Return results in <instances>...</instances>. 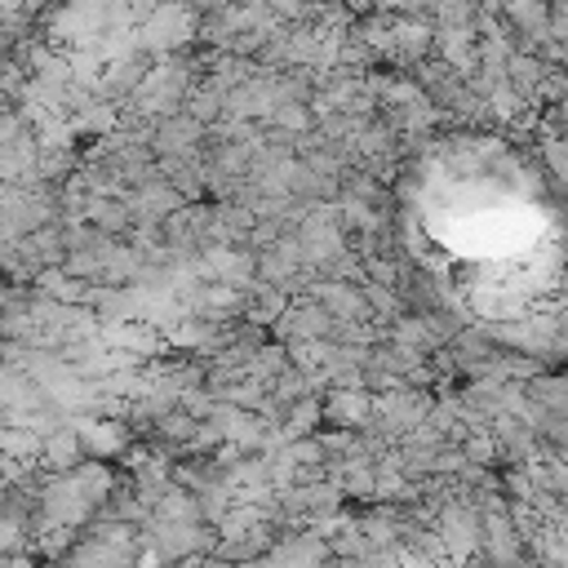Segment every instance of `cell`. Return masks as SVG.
Here are the masks:
<instances>
[{"label":"cell","instance_id":"1","mask_svg":"<svg viewBox=\"0 0 568 568\" xmlns=\"http://www.w3.org/2000/svg\"><path fill=\"white\" fill-rule=\"evenodd\" d=\"M404 213L422 266L475 324L541 333L568 315V217L510 142H435L408 178Z\"/></svg>","mask_w":568,"mask_h":568}]
</instances>
